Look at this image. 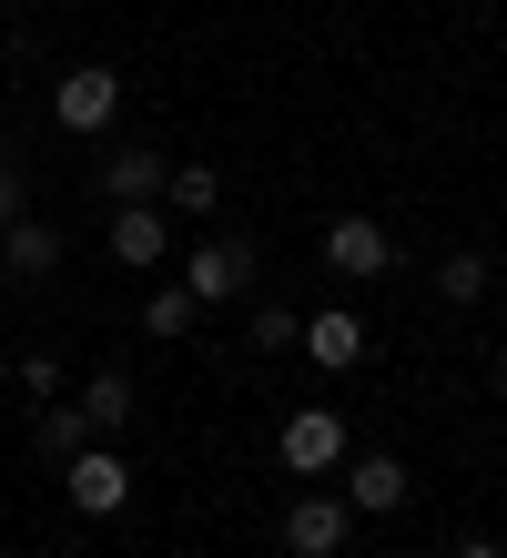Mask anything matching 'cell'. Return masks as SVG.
I'll list each match as a JSON object with an SVG mask.
<instances>
[{"label": "cell", "instance_id": "obj_1", "mask_svg": "<svg viewBox=\"0 0 507 558\" xmlns=\"http://www.w3.org/2000/svg\"><path fill=\"white\" fill-rule=\"evenodd\" d=\"M346 538H355L346 487H304V498L285 508V548H294V558H346Z\"/></svg>", "mask_w": 507, "mask_h": 558}, {"label": "cell", "instance_id": "obj_2", "mask_svg": "<svg viewBox=\"0 0 507 558\" xmlns=\"http://www.w3.org/2000/svg\"><path fill=\"white\" fill-rule=\"evenodd\" d=\"M275 457H285L294 477H335V468H346V416H335V407H294L285 437H275Z\"/></svg>", "mask_w": 507, "mask_h": 558}, {"label": "cell", "instance_id": "obj_3", "mask_svg": "<svg viewBox=\"0 0 507 558\" xmlns=\"http://www.w3.org/2000/svg\"><path fill=\"white\" fill-rule=\"evenodd\" d=\"M61 487H72V508H82V518H122V508H132V468H122L101 437H92L82 457H61Z\"/></svg>", "mask_w": 507, "mask_h": 558}, {"label": "cell", "instance_id": "obj_4", "mask_svg": "<svg viewBox=\"0 0 507 558\" xmlns=\"http://www.w3.org/2000/svg\"><path fill=\"white\" fill-rule=\"evenodd\" d=\"M112 112H122V72H101V61L61 72V92H51V122H61V133H112Z\"/></svg>", "mask_w": 507, "mask_h": 558}, {"label": "cell", "instance_id": "obj_5", "mask_svg": "<svg viewBox=\"0 0 507 558\" xmlns=\"http://www.w3.org/2000/svg\"><path fill=\"white\" fill-rule=\"evenodd\" d=\"M325 265L365 284V275H386V265H396V244H386V223H376V214H335V223H325Z\"/></svg>", "mask_w": 507, "mask_h": 558}, {"label": "cell", "instance_id": "obj_6", "mask_svg": "<svg viewBox=\"0 0 507 558\" xmlns=\"http://www.w3.org/2000/svg\"><path fill=\"white\" fill-rule=\"evenodd\" d=\"M183 284L203 305H233V294H254V244H193L183 254Z\"/></svg>", "mask_w": 507, "mask_h": 558}, {"label": "cell", "instance_id": "obj_7", "mask_svg": "<svg viewBox=\"0 0 507 558\" xmlns=\"http://www.w3.org/2000/svg\"><path fill=\"white\" fill-rule=\"evenodd\" d=\"M0 275H11V284L61 275V234H51L41 214H11V223H0Z\"/></svg>", "mask_w": 507, "mask_h": 558}, {"label": "cell", "instance_id": "obj_8", "mask_svg": "<svg viewBox=\"0 0 507 558\" xmlns=\"http://www.w3.org/2000/svg\"><path fill=\"white\" fill-rule=\"evenodd\" d=\"M417 487H406V457H346V508L355 518H396Z\"/></svg>", "mask_w": 507, "mask_h": 558}, {"label": "cell", "instance_id": "obj_9", "mask_svg": "<svg viewBox=\"0 0 507 558\" xmlns=\"http://www.w3.org/2000/svg\"><path fill=\"white\" fill-rule=\"evenodd\" d=\"M162 183H173V162H162L153 143L101 153V193H112V204H162Z\"/></svg>", "mask_w": 507, "mask_h": 558}, {"label": "cell", "instance_id": "obj_10", "mask_svg": "<svg viewBox=\"0 0 507 558\" xmlns=\"http://www.w3.org/2000/svg\"><path fill=\"white\" fill-rule=\"evenodd\" d=\"M304 355H315L325 376H346V366H365V315H346V305H325V315H304V336H294Z\"/></svg>", "mask_w": 507, "mask_h": 558}, {"label": "cell", "instance_id": "obj_11", "mask_svg": "<svg viewBox=\"0 0 507 558\" xmlns=\"http://www.w3.org/2000/svg\"><path fill=\"white\" fill-rule=\"evenodd\" d=\"M112 265H132V275L162 265V204H112Z\"/></svg>", "mask_w": 507, "mask_h": 558}, {"label": "cell", "instance_id": "obj_12", "mask_svg": "<svg viewBox=\"0 0 507 558\" xmlns=\"http://www.w3.org/2000/svg\"><path fill=\"white\" fill-rule=\"evenodd\" d=\"M82 426H92V437H122V426H132V376L122 366H101L82 386Z\"/></svg>", "mask_w": 507, "mask_h": 558}, {"label": "cell", "instance_id": "obj_13", "mask_svg": "<svg viewBox=\"0 0 507 558\" xmlns=\"http://www.w3.org/2000/svg\"><path fill=\"white\" fill-rule=\"evenodd\" d=\"M487 284H497V265H487V244H457L447 265H436V294H447V305H478Z\"/></svg>", "mask_w": 507, "mask_h": 558}, {"label": "cell", "instance_id": "obj_14", "mask_svg": "<svg viewBox=\"0 0 507 558\" xmlns=\"http://www.w3.org/2000/svg\"><path fill=\"white\" fill-rule=\"evenodd\" d=\"M193 315H203V294L173 275V284H153L143 294V336H193Z\"/></svg>", "mask_w": 507, "mask_h": 558}, {"label": "cell", "instance_id": "obj_15", "mask_svg": "<svg viewBox=\"0 0 507 558\" xmlns=\"http://www.w3.org/2000/svg\"><path fill=\"white\" fill-rule=\"evenodd\" d=\"M31 447H41V457H82V447H92L82 407H41V416H31Z\"/></svg>", "mask_w": 507, "mask_h": 558}, {"label": "cell", "instance_id": "obj_16", "mask_svg": "<svg viewBox=\"0 0 507 558\" xmlns=\"http://www.w3.org/2000/svg\"><path fill=\"white\" fill-rule=\"evenodd\" d=\"M162 193H173V214H214L224 204V173H214V162H173V183H162Z\"/></svg>", "mask_w": 507, "mask_h": 558}, {"label": "cell", "instance_id": "obj_17", "mask_svg": "<svg viewBox=\"0 0 507 558\" xmlns=\"http://www.w3.org/2000/svg\"><path fill=\"white\" fill-rule=\"evenodd\" d=\"M244 336H254L264 355H285V345L304 336V315H285V305H254V325H244Z\"/></svg>", "mask_w": 507, "mask_h": 558}, {"label": "cell", "instance_id": "obj_18", "mask_svg": "<svg viewBox=\"0 0 507 558\" xmlns=\"http://www.w3.org/2000/svg\"><path fill=\"white\" fill-rule=\"evenodd\" d=\"M21 397H61V355H21Z\"/></svg>", "mask_w": 507, "mask_h": 558}, {"label": "cell", "instance_id": "obj_19", "mask_svg": "<svg viewBox=\"0 0 507 558\" xmlns=\"http://www.w3.org/2000/svg\"><path fill=\"white\" fill-rule=\"evenodd\" d=\"M11 214H21V173L0 162V223H11Z\"/></svg>", "mask_w": 507, "mask_h": 558}, {"label": "cell", "instance_id": "obj_20", "mask_svg": "<svg viewBox=\"0 0 507 558\" xmlns=\"http://www.w3.org/2000/svg\"><path fill=\"white\" fill-rule=\"evenodd\" d=\"M447 558H507V548H487V538H457V548H447Z\"/></svg>", "mask_w": 507, "mask_h": 558}, {"label": "cell", "instance_id": "obj_21", "mask_svg": "<svg viewBox=\"0 0 507 558\" xmlns=\"http://www.w3.org/2000/svg\"><path fill=\"white\" fill-rule=\"evenodd\" d=\"M497 397H507V366H497Z\"/></svg>", "mask_w": 507, "mask_h": 558}]
</instances>
